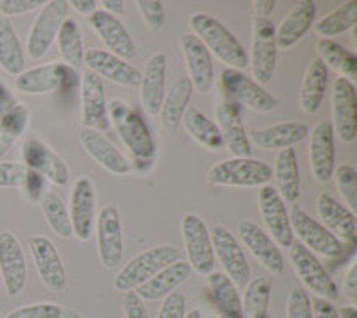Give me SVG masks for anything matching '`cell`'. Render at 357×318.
<instances>
[{
    "label": "cell",
    "instance_id": "6da1fadb",
    "mask_svg": "<svg viewBox=\"0 0 357 318\" xmlns=\"http://www.w3.org/2000/svg\"><path fill=\"white\" fill-rule=\"evenodd\" d=\"M190 29L191 34H195L209 50V54L220 59L225 68L240 70V72L247 68L248 52L218 18L207 13H197L190 18Z\"/></svg>",
    "mask_w": 357,
    "mask_h": 318
},
{
    "label": "cell",
    "instance_id": "7a4b0ae2",
    "mask_svg": "<svg viewBox=\"0 0 357 318\" xmlns=\"http://www.w3.org/2000/svg\"><path fill=\"white\" fill-rule=\"evenodd\" d=\"M107 119L114 126L126 149L132 154L134 161H154V136L136 107L122 98H113L107 103Z\"/></svg>",
    "mask_w": 357,
    "mask_h": 318
},
{
    "label": "cell",
    "instance_id": "3957f363",
    "mask_svg": "<svg viewBox=\"0 0 357 318\" xmlns=\"http://www.w3.org/2000/svg\"><path fill=\"white\" fill-rule=\"evenodd\" d=\"M181 259V252L174 245H155L151 249L143 250L138 256H134L129 263L118 270L114 275V288L122 294L138 290L162 268H167L172 263Z\"/></svg>",
    "mask_w": 357,
    "mask_h": 318
},
{
    "label": "cell",
    "instance_id": "277c9868",
    "mask_svg": "<svg viewBox=\"0 0 357 318\" xmlns=\"http://www.w3.org/2000/svg\"><path fill=\"white\" fill-rule=\"evenodd\" d=\"M272 177V167L254 158L223 159L207 172V183L211 186L261 188L270 184Z\"/></svg>",
    "mask_w": 357,
    "mask_h": 318
},
{
    "label": "cell",
    "instance_id": "5b68a950",
    "mask_svg": "<svg viewBox=\"0 0 357 318\" xmlns=\"http://www.w3.org/2000/svg\"><path fill=\"white\" fill-rule=\"evenodd\" d=\"M81 75L65 63H49L24 70L15 79V88L25 95H52L79 88Z\"/></svg>",
    "mask_w": 357,
    "mask_h": 318
},
{
    "label": "cell",
    "instance_id": "8992f818",
    "mask_svg": "<svg viewBox=\"0 0 357 318\" xmlns=\"http://www.w3.org/2000/svg\"><path fill=\"white\" fill-rule=\"evenodd\" d=\"M289 224H291L293 236L298 238V243L304 245L305 249L311 250L314 256L318 254V256L329 257V259H336V257L343 256L347 249H352L337 240L329 229L314 220L298 206H293L289 211Z\"/></svg>",
    "mask_w": 357,
    "mask_h": 318
},
{
    "label": "cell",
    "instance_id": "52a82bcc",
    "mask_svg": "<svg viewBox=\"0 0 357 318\" xmlns=\"http://www.w3.org/2000/svg\"><path fill=\"white\" fill-rule=\"evenodd\" d=\"M68 11L70 6L65 0L45 2V6L40 9L38 17L34 18L33 25L29 29L25 52H27L31 61H40L47 56V52L56 41L63 22L68 18Z\"/></svg>",
    "mask_w": 357,
    "mask_h": 318
},
{
    "label": "cell",
    "instance_id": "ba28073f",
    "mask_svg": "<svg viewBox=\"0 0 357 318\" xmlns=\"http://www.w3.org/2000/svg\"><path fill=\"white\" fill-rule=\"evenodd\" d=\"M220 86L225 95L223 100H231L256 113H270L279 106L277 97H273L270 91L264 90V86L257 84L254 79L245 75V72H240V70H223Z\"/></svg>",
    "mask_w": 357,
    "mask_h": 318
},
{
    "label": "cell",
    "instance_id": "9c48e42d",
    "mask_svg": "<svg viewBox=\"0 0 357 318\" xmlns=\"http://www.w3.org/2000/svg\"><path fill=\"white\" fill-rule=\"evenodd\" d=\"M289 262H291L295 273L304 285V290L314 294V297L324 298V301H336L340 297L337 285L331 278L329 270L325 268L324 263L318 259L311 250H307L302 243L293 241L289 247Z\"/></svg>",
    "mask_w": 357,
    "mask_h": 318
},
{
    "label": "cell",
    "instance_id": "30bf717a",
    "mask_svg": "<svg viewBox=\"0 0 357 318\" xmlns=\"http://www.w3.org/2000/svg\"><path fill=\"white\" fill-rule=\"evenodd\" d=\"M181 234L186 249V263L191 272H197L204 278L209 275L215 270V250L206 222L195 213H186L181 220Z\"/></svg>",
    "mask_w": 357,
    "mask_h": 318
},
{
    "label": "cell",
    "instance_id": "8fae6325",
    "mask_svg": "<svg viewBox=\"0 0 357 318\" xmlns=\"http://www.w3.org/2000/svg\"><path fill=\"white\" fill-rule=\"evenodd\" d=\"M275 25L268 18H254L252 22V47L248 54V66L252 79L264 86L272 81L277 66Z\"/></svg>",
    "mask_w": 357,
    "mask_h": 318
},
{
    "label": "cell",
    "instance_id": "7c38bea8",
    "mask_svg": "<svg viewBox=\"0 0 357 318\" xmlns=\"http://www.w3.org/2000/svg\"><path fill=\"white\" fill-rule=\"evenodd\" d=\"M213 241V250L215 257L222 265V272L234 282L238 288H243L248 285L252 278L250 263L247 259V254L243 250V245L232 234L227 227L223 225H213L209 229Z\"/></svg>",
    "mask_w": 357,
    "mask_h": 318
},
{
    "label": "cell",
    "instance_id": "4fadbf2b",
    "mask_svg": "<svg viewBox=\"0 0 357 318\" xmlns=\"http://www.w3.org/2000/svg\"><path fill=\"white\" fill-rule=\"evenodd\" d=\"M95 236H97L98 259L102 266L107 270H114L120 266L126 252L123 243L122 216L116 204H107L100 209L95 220Z\"/></svg>",
    "mask_w": 357,
    "mask_h": 318
},
{
    "label": "cell",
    "instance_id": "5bb4252c",
    "mask_svg": "<svg viewBox=\"0 0 357 318\" xmlns=\"http://www.w3.org/2000/svg\"><path fill=\"white\" fill-rule=\"evenodd\" d=\"M257 204L268 236L279 245V249H289L295 241L289 224V209L272 184H264L259 188Z\"/></svg>",
    "mask_w": 357,
    "mask_h": 318
},
{
    "label": "cell",
    "instance_id": "9a60e30c",
    "mask_svg": "<svg viewBox=\"0 0 357 318\" xmlns=\"http://www.w3.org/2000/svg\"><path fill=\"white\" fill-rule=\"evenodd\" d=\"M68 211L73 236L79 241H88L93 234L97 220V193L93 181L89 177L82 176L73 181Z\"/></svg>",
    "mask_w": 357,
    "mask_h": 318
},
{
    "label": "cell",
    "instance_id": "2e32d148",
    "mask_svg": "<svg viewBox=\"0 0 357 318\" xmlns=\"http://www.w3.org/2000/svg\"><path fill=\"white\" fill-rule=\"evenodd\" d=\"M0 278L9 297H18L27 286V259L20 240L11 231L0 233Z\"/></svg>",
    "mask_w": 357,
    "mask_h": 318
},
{
    "label": "cell",
    "instance_id": "e0dca14e",
    "mask_svg": "<svg viewBox=\"0 0 357 318\" xmlns=\"http://www.w3.org/2000/svg\"><path fill=\"white\" fill-rule=\"evenodd\" d=\"M22 165L29 170L38 172L56 186H66L70 183V168L65 159L36 138L25 139L22 145Z\"/></svg>",
    "mask_w": 357,
    "mask_h": 318
},
{
    "label": "cell",
    "instance_id": "ac0fdd59",
    "mask_svg": "<svg viewBox=\"0 0 357 318\" xmlns=\"http://www.w3.org/2000/svg\"><path fill=\"white\" fill-rule=\"evenodd\" d=\"M29 249L33 254L34 266H36L41 282L54 294L65 292L68 286V275H66L65 263L57 252L54 241L47 236L36 234L29 238Z\"/></svg>",
    "mask_w": 357,
    "mask_h": 318
},
{
    "label": "cell",
    "instance_id": "d6986e66",
    "mask_svg": "<svg viewBox=\"0 0 357 318\" xmlns=\"http://www.w3.org/2000/svg\"><path fill=\"white\" fill-rule=\"evenodd\" d=\"M181 50H183L184 61L188 68V79H190L193 91L206 95L211 93L215 88V63L209 50L204 47L202 41L195 34H183L181 40Z\"/></svg>",
    "mask_w": 357,
    "mask_h": 318
},
{
    "label": "cell",
    "instance_id": "ffe728a7",
    "mask_svg": "<svg viewBox=\"0 0 357 318\" xmlns=\"http://www.w3.org/2000/svg\"><path fill=\"white\" fill-rule=\"evenodd\" d=\"M333 131L343 143H354L357 136L356 86L345 77H337L333 84Z\"/></svg>",
    "mask_w": 357,
    "mask_h": 318
},
{
    "label": "cell",
    "instance_id": "44dd1931",
    "mask_svg": "<svg viewBox=\"0 0 357 318\" xmlns=\"http://www.w3.org/2000/svg\"><path fill=\"white\" fill-rule=\"evenodd\" d=\"M238 234L243 241L245 249H248V252L256 257L261 266H264L273 275L284 273V254L279 249V245L268 236L264 229H261L256 222L243 220L238 225Z\"/></svg>",
    "mask_w": 357,
    "mask_h": 318
},
{
    "label": "cell",
    "instance_id": "7402d4cb",
    "mask_svg": "<svg viewBox=\"0 0 357 318\" xmlns=\"http://www.w3.org/2000/svg\"><path fill=\"white\" fill-rule=\"evenodd\" d=\"M84 65L88 72L114 84L136 88L142 81V72L122 57L107 52L106 49H88L84 52Z\"/></svg>",
    "mask_w": 357,
    "mask_h": 318
},
{
    "label": "cell",
    "instance_id": "603a6c76",
    "mask_svg": "<svg viewBox=\"0 0 357 318\" xmlns=\"http://www.w3.org/2000/svg\"><path fill=\"white\" fill-rule=\"evenodd\" d=\"M167 70L168 56L165 52H155L146 59L138 88L143 111L149 116H158L161 111L162 98L167 93Z\"/></svg>",
    "mask_w": 357,
    "mask_h": 318
},
{
    "label": "cell",
    "instance_id": "cb8c5ba5",
    "mask_svg": "<svg viewBox=\"0 0 357 318\" xmlns=\"http://www.w3.org/2000/svg\"><path fill=\"white\" fill-rule=\"evenodd\" d=\"M216 120L223 145L231 152L232 158H250L252 145L245 129L241 106L231 100H220L216 106Z\"/></svg>",
    "mask_w": 357,
    "mask_h": 318
},
{
    "label": "cell",
    "instance_id": "d4e9b609",
    "mask_svg": "<svg viewBox=\"0 0 357 318\" xmlns=\"http://www.w3.org/2000/svg\"><path fill=\"white\" fill-rule=\"evenodd\" d=\"M309 167L317 183H329L336 168L334 131L331 122H320L309 131Z\"/></svg>",
    "mask_w": 357,
    "mask_h": 318
},
{
    "label": "cell",
    "instance_id": "484cf974",
    "mask_svg": "<svg viewBox=\"0 0 357 318\" xmlns=\"http://www.w3.org/2000/svg\"><path fill=\"white\" fill-rule=\"evenodd\" d=\"M89 27L93 29V33L106 45L107 52L122 57L126 61L136 56V43L120 18L113 17L104 9H98L89 17Z\"/></svg>",
    "mask_w": 357,
    "mask_h": 318
},
{
    "label": "cell",
    "instance_id": "4316f807",
    "mask_svg": "<svg viewBox=\"0 0 357 318\" xmlns=\"http://www.w3.org/2000/svg\"><path fill=\"white\" fill-rule=\"evenodd\" d=\"M79 139H81V145L86 154L106 172H109L113 176H127V174H130L132 163H129V159L118 151L100 131L81 127Z\"/></svg>",
    "mask_w": 357,
    "mask_h": 318
},
{
    "label": "cell",
    "instance_id": "83f0119b",
    "mask_svg": "<svg viewBox=\"0 0 357 318\" xmlns=\"http://www.w3.org/2000/svg\"><path fill=\"white\" fill-rule=\"evenodd\" d=\"M317 213L331 233L349 247L357 241V216L347 206L337 202L329 193H320L317 199Z\"/></svg>",
    "mask_w": 357,
    "mask_h": 318
},
{
    "label": "cell",
    "instance_id": "f1b7e54d",
    "mask_svg": "<svg viewBox=\"0 0 357 318\" xmlns=\"http://www.w3.org/2000/svg\"><path fill=\"white\" fill-rule=\"evenodd\" d=\"M81 120L86 129H97L107 126V100L104 82L98 75L86 72L81 75Z\"/></svg>",
    "mask_w": 357,
    "mask_h": 318
},
{
    "label": "cell",
    "instance_id": "f546056e",
    "mask_svg": "<svg viewBox=\"0 0 357 318\" xmlns=\"http://www.w3.org/2000/svg\"><path fill=\"white\" fill-rule=\"evenodd\" d=\"M317 20V4L312 0H302L275 27V45L277 49L288 50L295 47L305 34L312 29Z\"/></svg>",
    "mask_w": 357,
    "mask_h": 318
},
{
    "label": "cell",
    "instance_id": "4dcf8cb0",
    "mask_svg": "<svg viewBox=\"0 0 357 318\" xmlns=\"http://www.w3.org/2000/svg\"><path fill=\"white\" fill-rule=\"evenodd\" d=\"M309 136V127L304 122H280L275 126L254 129L248 135L250 145H257L263 151H284L293 149Z\"/></svg>",
    "mask_w": 357,
    "mask_h": 318
},
{
    "label": "cell",
    "instance_id": "1f68e13d",
    "mask_svg": "<svg viewBox=\"0 0 357 318\" xmlns=\"http://www.w3.org/2000/svg\"><path fill=\"white\" fill-rule=\"evenodd\" d=\"M207 278V294L218 318H243V301L240 288L220 270H213Z\"/></svg>",
    "mask_w": 357,
    "mask_h": 318
},
{
    "label": "cell",
    "instance_id": "d6a6232c",
    "mask_svg": "<svg viewBox=\"0 0 357 318\" xmlns=\"http://www.w3.org/2000/svg\"><path fill=\"white\" fill-rule=\"evenodd\" d=\"M329 90V68L314 57L307 65L302 77L298 104L305 114H314L320 111Z\"/></svg>",
    "mask_w": 357,
    "mask_h": 318
},
{
    "label": "cell",
    "instance_id": "836d02e7",
    "mask_svg": "<svg viewBox=\"0 0 357 318\" xmlns=\"http://www.w3.org/2000/svg\"><path fill=\"white\" fill-rule=\"evenodd\" d=\"M275 190L286 204H295L301 197V167L295 149H284L275 156L272 168Z\"/></svg>",
    "mask_w": 357,
    "mask_h": 318
},
{
    "label": "cell",
    "instance_id": "e575fe53",
    "mask_svg": "<svg viewBox=\"0 0 357 318\" xmlns=\"http://www.w3.org/2000/svg\"><path fill=\"white\" fill-rule=\"evenodd\" d=\"M191 95H193V86H191L190 79L186 75L178 77L170 86V90H167L165 98H162L159 116H161L162 127L168 132L178 131V127L183 123L184 113L190 107Z\"/></svg>",
    "mask_w": 357,
    "mask_h": 318
},
{
    "label": "cell",
    "instance_id": "d590c367",
    "mask_svg": "<svg viewBox=\"0 0 357 318\" xmlns=\"http://www.w3.org/2000/svg\"><path fill=\"white\" fill-rule=\"evenodd\" d=\"M191 275V268L186 262L178 259V262L172 263L167 268H162L158 272L152 279L142 285L138 290H134L139 295L143 301H159V298L168 297L174 294L177 286L183 285L188 278Z\"/></svg>",
    "mask_w": 357,
    "mask_h": 318
},
{
    "label": "cell",
    "instance_id": "8d00e7d4",
    "mask_svg": "<svg viewBox=\"0 0 357 318\" xmlns=\"http://www.w3.org/2000/svg\"><path fill=\"white\" fill-rule=\"evenodd\" d=\"M181 126L186 129V132L191 138L195 139L199 145H202L204 149H207V151L220 152L225 149L222 132H220L216 122H213L211 119H207L206 114L197 109V107H188Z\"/></svg>",
    "mask_w": 357,
    "mask_h": 318
},
{
    "label": "cell",
    "instance_id": "74e56055",
    "mask_svg": "<svg viewBox=\"0 0 357 318\" xmlns=\"http://www.w3.org/2000/svg\"><path fill=\"white\" fill-rule=\"evenodd\" d=\"M0 68L15 77L25 70V50L9 18H0Z\"/></svg>",
    "mask_w": 357,
    "mask_h": 318
},
{
    "label": "cell",
    "instance_id": "f35d334b",
    "mask_svg": "<svg viewBox=\"0 0 357 318\" xmlns=\"http://www.w3.org/2000/svg\"><path fill=\"white\" fill-rule=\"evenodd\" d=\"M57 49L61 54L65 65L73 70H81L84 66V38H82L81 27L73 18H66L63 22L59 33H57Z\"/></svg>",
    "mask_w": 357,
    "mask_h": 318
},
{
    "label": "cell",
    "instance_id": "ab89813d",
    "mask_svg": "<svg viewBox=\"0 0 357 318\" xmlns=\"http://www.w3.org/2000/svg\"><path fill=\"white\" fill-rule=\"evenodd\" d=\"M356 24L357 2L356 0H350V2H343L334 11H331L329 15H325L320 20L314 22L312 29L320 36V40H333V38L340 36V34L356 27Z\"/></svg>",
    "mask_w": 357,
    "mask_h": 318
},
{
    "label": "cell",
    "instance_id": "60d3db41",
    "mask_svg": "<svg viewBox=\"0 0 357 318\" xmlns=\"http://www.w3.org/2000/svg\"><path fill=\"white\" fill-rule=\"evenodd\" d=\"M318 59L327 68L336 70L340 77L349 79L354 82L357 79V57L349 49L341 47L334 40H318L317 43Z\"/></svg>",
    "mask_w": 357,
    "mask_h": 318
},
{
    "label": "cell",
    "instance_id": "b9f144b4",
    "mask_svg": "<svg viewBox=\"0 0 357 318\" xmlns=\"http://www.w3.org/2000/svg\"><path fill=\"white\" fill-rule=\"evenodd\" d=\"M31 113L25 104L18 103L4 116H0V158L11 152L15 143L22 138L29 127Z\"/></svg>",
    "mask_w": 357,
    "mask_h": 318
},
{
    "label": "cell",
    "instance_id": "7bdbcfd3",
    "mask_svg": "<svg viewBox=\"0 0 357 318\" xmlns=\"http://www.w3.org/2000/svg\"><path fill=\"white\" fill-rule=\"evenodd\" d=\"M272 279H250L245 286L243 318H270V298H272Z\"/></svg>",
    "mask_w": 357,
    "mask_h": 318
},
{
    "label": "cell",
    "instance_id": "ee69618b",
    "mask_svg": "<svg viewBox=\"0 0 357 318\" xmlns=\"http://www.w3.org/2000/svg\"><path fill=\"white\" fill-rule=\"evenodd\" d=\"M40 206L47 225L56 236H59L61 240H68V238L73 236L68 206L59 197L54 195V193H47L45 199L40 202Z\"/></svg>",
    "mask_w": 357,
    "mask_h": 318
},
{
    "label": "cell",
    "instance_id": "f6af8a7d",
    "mask_svg": "<svg viewBox=\"0 0 357 318\" xmlns=\"http://www.w3.org/2000/svg\"><path fill=\"white\" fill-rule=\"evenodd\" d=\"M333 179L336 181V188L343 200L347 202L350 211L357 208V170L352 165H340L334 168Z\"/></svg>",
    "mask_w": 357,
    "mask_h": 318
},
{
    "label": "cell",
    "instance_id": "bcb514c9",
    "mask_svg": "<svg viewBox=\"0 0 357 318\" xmlns=\"http://www.w3.org/2000/svg\"><path fill=\"white\" fill-rule=\"evenodd\" d=\"M63 308L54 302H38L9 311L4 318H63Z\"/></svg>",
    "mask_w": 357,
    "mask_h": 318
},
{
    "label": "cell",
    "instance_id": "7dc6e473",
    "mask_svg": "<svg viewBox=\"0 0 357 318\" xmlns=\"http://www.w3.org/2000/svg\"><path fill=\"white\" fill-rule=\"evenodd\" d=\"M136 8L145 20L146 27L152 31H161L165 27L167 13H165V4L161 0H136Z\"/></svg>",
    "mask_w": 357,
    "mask_h": 318
},
{
    "label": "cell",
    "instance_id": "c3c4849f",
    "mask_svg": "<svg viewBox=\"0 0 357 318\" xmlns=\"http://www.w3.org/2000/svg\"><path fill=\"white\" fill-rule=\"evenodd\" d=\"M286 317L312 318L311 297H309L307 290H304L302 286H295V288H291V292H289L288 302H286Z\"/></svg>",
    "mask_w": 357,
    "mask_h": 318
},
{
    "label": "cell",
    "instance_id": "681fc988",
    "mask_svg": "<svg viewBox=\"0 0 357 318\" xmlns=\"http://www.w3.org/2000/svg\"><path fill=\"white\" fill-rule=\"evenodd\" d=\"M47 186H49V181L45 179L43 176H40L38 172L34 170H25L24 183H22L20 190L24 192V197L29 202H34V204H40L41 200L47 195Z\"/></svg>",
    "mask_w": 357,
    "mask_h": 318
},
{
    "label": "cell",
    "instance_id": "f907efd6",
    "mask_svg": "<svg viewBox=\"0 0 357 318\" xmlns=\"http://www.w3.org/2000/svg\"><path fill=\"white\" fill-rule=\"evenodd\" d=\"M43 6V0H0V15H4V18L18 17L25 13L38 11Z\"/></svg>",
    "mask_w": 357,
    "mask_h": 318
},
{
    "label": "cell",
    "instance_id": "816d5d0a",
    "mask_svg": "<svg viewBox=\"0 0 357 318\" xmlns=\"http://www.w3.org/2000/svg\"><path fill=\"white\" fill-rule=\"evenodd\" d=\"M186 317V297L178 292H174L162 298L158 318H184Z\"/></svg>",
    "mask_w": 357,
    "mask_h": 318
},
{
    "label": "cell",
    "instance_id": "f5cc1de1",
    "mask_svg": "<svg viewBox=\"0 0 357 318\" xmlns=\"http://www.w3.org/2000/svg\"><path fill=\"white\" fill-rule=\"evenodd\" d=\"M25 170L22 163L0 161V188H20L24 183Z\"/></svg>",
    "mask_w": 357,
    "mask_h": 318
},
{
    "label": "cell",
    "instance_id": "db71d44e",
    "mask_svg": "<svg viewBox=\"0 0 357 318\" xmlns=\"http://www.w3.org/2000/svg\"><path fill=\"white\" fill-rule=\"evenodd\" d=\"M123 311H126L127 318H152L146 310L145 301L139 298L136 292L123 294Z\"/></svg>",
    "mask_w": 357,
    "mask_h": 318
},
{
    "label": "cell",
    "instance_id": "11a10c76",
    "mask_svg": "<svg viewBox=\"0 0 357 318\" xmlns=\"http://www.w3.org/2000/svg\"><path fill=\"white\" fill-rule=\"evenodd\" d=\"M311 308L312 318H340L336 306H334L333 302L324 301V298H311Z\"/></svg>",
    "mask_w": 357,
    "mask_h": 318
},
{
    "label": "cell",
    "instance_id": "9f6ffc18",
    "mask_svg": "<svg viewBox=\"0 0 357 318\" xmlns=\"http://www.w3.org/2000/svg\"><path fill=\"white\" fill-rule=\"evenodd\" d=\"M343 290H345V295L350 298V302H352V306H354V304L357 302V265L356 263H352L350 268L347 270Z\"/></svg>",
    "mask_w": 357,
    "mask_h": 318
},
{
    "label": "cell",
    "instance_id": "6f0895ef",
    "mask_svg": "<svg viewBox=\"0 0 357 318\" xmlns=\"http://www.w3.org/2000/svg\"><path fill=\"white\" fill-rule=\"evenodd\" d=\"M18 100L8 84L0 79V116H4L9 109L17 106Z\"/></svg>",
    "mask_w": 357,
    "mask_h": 318
},
{
    "label": "cell",
    "instance_id": "680465c9",
    "mask_svg": "<svg viewBox=\"0 0 357 318\" xmlns=\"http://www.w3.org/2000/svg\"><path fill=\"white\" fill-rule=\"evenodd\" d=\"M68 6L81 17L88 18L98 11V2H95V0H72V2H68Z\"/></svg>",
    "mask_w": 357,
    "mask_h": 318
},
{
    "label": "cell",
    "instance_id": "91938a15",
    "mask_svg": "<svg viewBox=\"0 0 357 318\" xmlns=\"http://www.w3.org/2000/svg\"><path fill=\"white\" fill-rule=\"evenodd\" d=\"M275 0H257V2H252L254 18H268L270 20V15L275 11Z\"/></svg>",
    "mask_w": 357,
    "mask_h": 318
},
{
    "label": "cell",
    "instance_id": "94428289",
    "mask_svg": "<svg viewBox=\"0 0 357 318\" xmlns=\"http://www.w3.org/2000/svg\"><path fill=\"white\" fill-rule=\"evenodd\" d=\"M100 6L104 11L109 13V15H113L116 18L120 15H123V11H126V2H122V0H104Z\"/></svg>",
    "mask_w": 357,
    "mask_h": 318
},
{
    "label": "cell",
    "instance_id": "6125c7cd",
    "mask_svg": "<svg viewBox=\"0 0 357 318\" xmlns=\"http://www.w3.org/2000/svg\"><path fill=\"white\" fill-rule=\"evenodd\" d=\"M337 315H340V318H357V310L356 306H343L337 310Z\"/></svg>",
    "mask_w": 357,
    "mask_h": 318
},
{
    "label": "cell",
    "instance_id": "be15d7a7",
    "mask_svg": "<svg viewBox=\"0 0 357 318\" xmlns=\"http://www.w3.org/2000/svg\"><path fill=\"white\" fill-rule=\"evenodd\" d=\"M63 318H84L79 311H73V310H65L63 311Z\"/></svg>",
    "mask_w": 357,
    "mask_h": 318
},
{
    "label": "cell",
    "instance_id": "e7e4bbea",
    "mask_svg": "<svg viewBox=\"0 0 357 318\" xmlns=\"http://www.w3.org/2000/svg\"><path fill=\"white\" fill-rule=\"evenodd\" d=\"M184 318H202V311L197 310V308H193V310L186 311V317Z\"/></svg>",
    "mask_w": 357,
    "mask_h": 318
},
{
    "label": "cell",
    "instance_id": "03108f58",
    "mask_svg": "<svg viewBox=\"0 0 357 318\" xmlns=\"http://www.w3.org/2000/svg\"><path fill=\"white\" fill-rule=\"evenodd\" d=\"M207 318H218V317H215V315H211V317H207Z\"/></svg>",
    "mask_w": 357,
    "mask_h": 318
},
{
    "label": "cell",
    "instance_id": "003e7915",
    "mask_svg": "<svg viewBox=\"0 0 357 318\" xmlns=\"http://www.w3.org/2000/svg\"><path fill=\"white\" fill-rule=\"evenodd\" d=\"M0 318H4V317H2V313H0Z\"/></svg>",
    "mask_w": 357,
    "mask_h": 318
}]
</instances>
